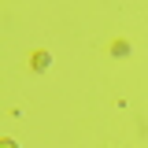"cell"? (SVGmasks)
<instances>
[{
  "mask_svg": "<svg viewBox=\"0 0 148 148\" xmlns=\"http://www.w3.org/2000/svg\"><path fill=\"white\" fill-rule=\"evenodd\" d=\"M48 63H52V56H48V52H34V71H45Z\"/></svg>",
  "mask_w": 148,
  "mask_h": 148,
  "instance_id": "1",
  "label": "cell"
},
{
  "mask_svg": "<svg viewBox=\"0 0 148 148\" xmlns=\"http://www.w3.org/2000/svg\"><path fill=\"white\" fill-rule=\"evenodd\" d=\"M111 52H115V56H130V45H126V41H115Z\"/></svg>",
  "mask_w": 148,
  "mask_h": 148,
  "instance_id": "2",
  "label": "cell"
},
{
  "mask_svg": "<svg viewBox=\"0 0 148 148\" xmlns=\"http://www.w3.org/2000/svg\"><path fill=\"white\" fill-rule=\"evenodd\" d=\"M0 148H18V145L11 141V137H4V141H0Z\"/></svg>",
  "mask_w": 148,
  "mask_h": 148,
  "instance_id": "3",
  "label": "cell"
}]
</instances>
